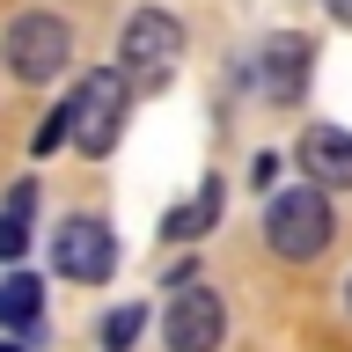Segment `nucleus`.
<instances>
[{
    "label": "nucleus",
    "mask_w": 352,
    "mask_h": 352,
    "mask_svg": "<svg viewBox=\"0 0 352 352\" xmlns=\"http://www.w3.org/2000/svg\"><path fill=\"white\" fill-rule=\"evenodd\" d=\"M125 103H132L125 66H96V74H81V88L59 103V110H66V140L103 162V154L125 140Z\"/></svg>",
    "instance_id": "nucleus-1"
},
{
    "label": "nucleus",
    "mask_w": 352,
    "mask_h": 352,
    "mask_svg": "<svg viewBox=\"0 0 352 352\" xmlns=\"http://www.w3.org/2000/svg\"><path fill=\"white\" fill-rule=\"evenodd\" d=\"M330 235H338V213H330V191H316V184H294V191H279L264 206V242H272V257H286V264L323 257Z\"/></svg>",
    "instance_id": "nucleus-2"
},
{
    "label": "nucleus",
    "mask_w": 352,
    "mask_h": 352,
    "mask_svg": "<svg viewBox=\"0 0 352 352\" xmlns=\"http://www.w3.org/2000/svg\"><path fill=\"white\" fill-rule=\"evenodd\" d=\"M0 52H8V74H15V81L44 88V81H59L66 59H74V30H66V15H44V8H30V15L8 22Z\"/></svg>",
    "instance_id": "nucleus-3"
},
{
    "label": "nucleus",
    "mask_w": 352,
    "mask_h": 352,
    "mask_svg": "<svg viewBox=\"0 0 352 352\" xmlns=\"http://www.w3.org/2000/svg\"><path fill=\"white\" fill-rule=\"evenodd\" d=\"M52 264H59V279L103 286L110 272H118V235H110V220H103V213L59 220V235H52Z\"/></svg>",
    "instance_id": "nucleus-4"
},
{
    "label": "nucleus",
    "mask_w": 352,
    "mask_h": 352,
    "mask_svg": "<svg viewBox=\"0 0 352 352\" xmlns=\"http://www.w3.org/2000/svg\"><path fill=\"white\" fill-rule=\"evenodd\" d=\"M118 59H125V81H162L176 59H184V22L169 8H140L118 37Z\"/></svg>",
    "instance_id": "nucleus-5"
},
{
    "label": "nucleus",
    "mask_w": 352,
    "mask_h": 352,
    "mask_svg": "<svg viewBox=\"0 0 352 352\" xmlns=\"http://www.w3.org/2000/svg\"><path fill=\"white\" fill-rule=\"evenodd\" d=\"M228 338V308H220L213 286H176L169 308H162V345L169 352H220Z\"/></svg>",
    "instance_id": "nucleus-6"
},
{
    "label": "nucleus",
    "mask_w": 352,
    "mask_h": 352,
    "mask_svg": "<svg viewBox=\"0 0 352 352\" xmlns=\"http://www.w3.org/2000/svg\"><path fill=\"white\" fill-rule=\"evenodd\" d=\"M308 66H316V44L286 30V37H272L257 59H250V81H257V96H264V103H301Z\"/></svg>",
    "instance_id": "nucleus-7"
},
{
    "label": "nucleus",
    "mask_w": 352,
    "mask_h": 352,
    "mask_svg": "<svg viewBox=\"0 0 352 352\" xmlns=\"http://www.w3.org/2000/svg\"><path fill=\"white\" fill-rule=\"evenodd\" d=\"M294 154H301V176L316 184V191H352V132H338V125H308Z\"/></svg>",
    "instance_id": "nucleus-8"
},
{
    "label": "nucleus",
    "mask_w": 352,
    "mask_h": 352,
    "mask_svg": "<svg viewBox=\"0 0 352 352\" xmlns=\"http://www.w3.org/2000/svg\"><path fill=\"white\" fill-rule=\"evenodd\" d=\"M220 198H228V184H220V176H198L191 206H176V213H169V228H162V235H176V242L206 235V228H213V220H220Z\"/></svg>",
    "instance_id": "nucleus-9"
},
{
    "label": "nucleus",
    "mask_w": 352,
    "mask_h": 352,
    "mask_svg": "<svg viewBox=\"0 0 352 352\" xmlns=\"http://www.w3.org/2000/svg\"><path fill=\"white\" fill-rule=\"evenodd\" d=\"M37 316H44V286L30 279V272H8V279H0V323L8 330H37Z\"/></svg>",
    "instance_id": "nucleus-10"
},
{
    "label": "nucleus",
    "mask_w": 352,
    "mask_h": 352,
    "mask_svg": "<svg viewBox=\"0 0 352 352\" xmlns=\"http://www.w3.org/2000/svg\"><path fill=\"white\" fill-rule=\"evenodd\" d=\"M30 206H37V184H15L0 206V264H15L30 250Z\"/></svg>",
    "instance_id": "nucleus-11"
},
{
    "label": "nucleus",
    "mask_w": 352,
    "mask_h": 352,
    "mask_svg": "<svg viewBox=\"0 0 352 352\" xmlns=\"http://www.w3.org/2000/svg\"><path fill=\"white\" fill-rule=\"evenodd\" d=\"M140 330H147V301H125V308H110L103 323H96V345L103 352H132Z\"/></svg>",
    "instance_id": "nucleus-12"
},
{
    "label": "nucleus",
    "mask_w": 352,
    "mask_h": 352,
    "mask_svg": "<svg viewBox=\"0 0 352 352\" xmlns=\"http://www.w3.org/2000/svg\"><path fill=\"white\" fill-rule=\"evenodd\" d=\"M59 140H66V110H52V118H44V125H37V154H52V147H59Z\"/></svg>",
    "instance_id": "nucleus-13"
},
{
    "label": "nucleus",
    "mask_w": 352,
    "mask_h": 352,
    "mask_svg": "<svg viewBox=\"0 0 352 352\" xmlns=\"http://www.w3.org/2000/svg\"><path fill=\"white\" fill-rule=\"evenodd\" d=\"M250 184L272 191V184H279V154H257V162H250Z\"/></svg>",
    "instance_id": "nucleus-14"
},
{
    "label": "nucleus",
    "mask_w": 352,
    "mask_h": 352,
    "mask_svg": "<svg viewBox=\"0 0 352 352\" xmlns=\"http://www.w3.org/2000/svg\"><path fill=\"white\" fill-rule=\"evenodd\" d=\"M330 8H338V15H345V22H352V0H330Z\"/></svg>",
    "instance_id": "nucleus-15"
},
{
    "label": "nucleus",
    "mask_w": 352,
    "mask_h": 352,
    "mask_svg": "<svg viewBox=\"0 0 352 352\" xmlns=\"http://www.w3.org/2000/svg\"><path fill=\"white\" fill-rule=\"evenodd\" d=\"M0 352H22V345H15V338H0Z\"/></svg>",
    "instance_id": "nucleus-16"
},
{
    "label": "nucleus",
    "mask_w": 352,
    "mask_h": 352,
    "mask_svg": "<svg viewBox=\"0 0 352 352\" xmlns=\"http://www.w3.org/2000/svg\"><path fill=\"white\" fill-rule=\"evenodd\" d=\"M345 308H352V279H345Z\"/></svg>",
    "instance_id": "nucleus-17"
}]
</instances>
